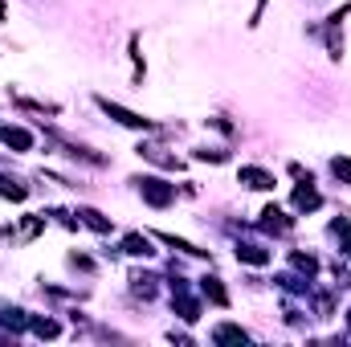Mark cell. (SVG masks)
<instances>
[{
    "label": "cell",
    "mask_w": 351,
    "mask_h": 347,
    "mask_svg": "<svg viewBox=\"0 0 351 347\" xmlns=\"http://www.w3.org/2000/svg\"><path fill=\"white\" fill-rule=\"evenodd\" d=\"M123 250H127L131 258H152V241H147V237H139V233L123 237Z\"/></svg>",
    "instance_id": "10"
},
{
    "label": "cell",
    "mask_w": 351,
    "mask_h": 347,
    "mask_svg": "<svg viewBox=\"0 0 351 347\" xmlns=\"http://www.w3.org/2000/svg\"><path fill=\"white\" fill-rule=\"evenodd\" d=\"M262 225H265V229H274V233H286V229H290V221H286V213H282L278 204L262 208Z\"/></svg>",
    "instance_id": "7"
},
{
    "label": "cell",
    "mask_w": 351,
    "mask_h": 347,
    "mask_svg": "<svg viewBox=\"0 0 351 347\" xmlns=\"http://www.w3.org/2000/svg\"><path fill=\"white\" fill-rule=\"evenodd\" d=\"M139 192H143V200H147L152 208H168L172 196H176L172 184H164V180H156V176H143V180H139Z\"/></svg>",
    "instance_id": "1"
},
{
    "label": "cell",
    "mask_w": 351,
    "mask_h": 347,
    "mask_svg": "<svg viewBox=\"0 0 351 347\" xmlns=\"http://www.w3.org/2000/svg\"><path fill=\"white\" fill-rule=\"evenodd\" d=\"M237 258L250 261V265H265V261H269V254H265L262 246H237Z\"/></svg>",
    "instance_id": "14"
},
{
    "label": "cell",
    "mask_w": 351,
    "mask_h": 347,
    "mask_svg": "<svg viewBox=\"0 0 351 347\" xmlns=\"http://www.w3.org/2000/svg\"><path fill=\"white\" fill-rule=\"evenodd\" d=\"M213 339H217V344H250V335H245L241 327H233V323H221V327L213 331Z\"/></svg>",
    "instance_id": "8"
},
{
    "label": "cell",
    "mask_w": 351,
    "mask_h": 347,
    "mask_svg": "<svg viewBox=\"0 0 351 347\" xmlns=\"http://www.w3.org/2000/svg\"><path fill=\"white\" fill-rule=\"evenodd\" d=\"M241 184L245 188H274V176L262 168H241Z\"/></svg>",
    "instance_id": "9"
},
{
    "label": "cell",
    "mask_w": 351,
    "mask_h": 347,
    "mask_svg": "<svg viewBox=\"0 0 351 347\" xmlns=\"http://www.w3.org/2000/svg\"><path fill=\"white\" fill-rule=\"evenodd\" d=\"M200 294H204V298H213L217 307H229V294H225L221 278H208V274H204V278H200Z\"/></svg>",
    "instance_id": "5"
},
{
    "label": "cell",
    "mask_w": 351,
    "mask_h": 347,
    "mask_svg": "<svg viewBox=\"0 0 351 347\" xmlns=\"http://www.w3.org/2000/svg\"><path fill=\"white\" fill-rule=\"evenodd\" d=\"M0 139H4L8 147H16V152H29V143H33V135H29L25 127H4V131H0Z\"/></svg>",
    "instance_id": "6"
},
{
    "label": "cell",
    "mask_w": 351,
    "mask_h": 347,
    "mask_svg": "<svg viewBox=\"0 0 351 347\" xmlns=\"http://www.w3.org/2000/svg\"><path fill=\"white\" fill-rule=\"evenodd\" d=\"M294 265H298V270H302V274H306V278H311V274H315V270H319V261L311 258V254H294Z\"/></svg>",
    "instance_id": "18"
},
{
    "label": "cell",
    "mask_w": 351,
    "mask_h": 347,
    "mask_svg": "<svg viewBox=\"0 0 351 347\" xmlns=\"http://www.w3.org/2000/svg\"><path fill=\"white\" fill-rule=\"evenodd\" d=\"M331 172L339 176L343 184H351V160L348 156H335V160H331Z\"/></svg>",
    "instance_id": "17"
},
{
    "label": "cell",
    "mask_w": 351,
    "mask_h": 347,
    "mask_svg": "<svg viewBox=\"0 0 351 347\" xmlns=\"http://www.w3.org/2000/svg\"><path fill=\"white\" fill-rule=\"evenodd\" d=\"M98 106L110 115V119H119L123 127H152L147 119H139V115H131V110H123V106H114V102H106V98H98Z\"/></svg>",
    "instance_id": "3"
},
{
    "label": "cell",
    "mask_w": 351,
    "mask_h": 347,
    "mask_svg": "<svg viewBox=\"0 0 351 347\" xmlns=\"http://www.w3.org/2000/svg\"><path fill=\"white\" fill-rule=\"evenodd\" d=\"M335 233L343 237V254H351V221H335Z\"/></svg>",
    "instance_id": "19"
},
{
    "label": "cell",
    "mask_w": 351,
    "mask_h": 347,
    "mask_svg": "<svg viewBox=\"0 0 351 347\" xmlns=\"http://www.w3.org/2000/svg\"><path fill=\"white\" fill-rule=\"evenodd\" d=\"M0 196H8V200H25V196H29V188H25V184H16L12 176H0Z\"/></svg>",
    "instance_id": "12"
},
{
    "label": "cell",
    "mask_w": 351,
    "mask_h": 347,
    "mask_svg": "<svg viewBox=\"0 0 351 347\" xmlns=\"http://www.w3.org/2000/svg\"><path fill=\"white\" fill-rule=\"evenodd\" d=\"M4 327H8V331H25V327H29L25 311H4Z\"/></svg>",
    "instance_id": "16"
},
{
    "label": "cell",
    "mask_w": 351,
    "mask_h": 347,
    "mask_svg": "<svg viewBox=\"0 0 351 347\" xmlns=\"http://www.w3.org/2000/svg\"><path fill=\"white\" fill-rule=\"evenodd\" d=\"M29 327H33V331H37V335H41V339H53V335H58V331H62V327H58V323H53V319H29Z\"/></svg>",
    "instance_id": "15"
},
{
    "label": "cell",
    "mask_w": 351,
    "mask_h": 347,
    "mask_svg": "<svg viewBox=\"0 0 351 347\" xmlns=\"http://www.w3.org/2000/svg\"><path fill=\"white\" fill-rule=\"evenodd\" d=\"M131 290L143 298H156V274H131Z\"/></svg>",
    "instance_id": "11"
},
{
    "label": "cell",
    "mask_w": 351,
    "mask_h": 347,
    "mask_svg": "<svg viewBox=\"0 0 351 347\" xmlns=\"http://www.w3.org/2000/svg\"><path fill=\"white\" fill-rule=\"evenodd\" d=\"M78 217H82V225H90L94 233H110V221H106L102 213H94V208H82Z\"/></svg>",
    "instance_id": "13"
},
{
    "label": "cell",
    "mask_w": 351,
    "mask_h": 347,
    "mask_svg": "<svg viewBox=\"0 0 351 347\" xmlns=\"http://www.w3.org/2000/svg\"><path fill=\"white\" fill-rule=\"evenodd\" d=\"M319 204H323V196L311 188V180H306L302 188H294V208H302V213H315Z\"/></svg>",
    "instance_id": "4"
},
{
    "label": "cell",
    "mask_w": 351,
    "mask_h": 347,
    "mask_svg": "<svg viewBox=\"0 0 351 347\" xmlns=\"http://www.w3.org/2000/svg\"><path fill=\"white\" fill-rule=\"evenodd\" d=\"M172 307L180 311V319H188V323H192V319H200V307H196V298H192V294H188L180 282H176V290H172Z\"/></svg>",
    "instance_id": "2"
}]
</instances>
